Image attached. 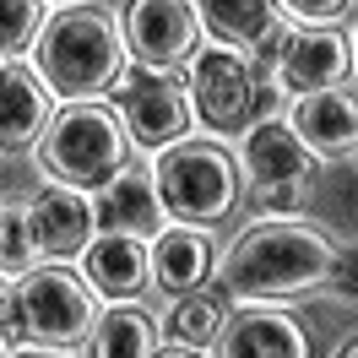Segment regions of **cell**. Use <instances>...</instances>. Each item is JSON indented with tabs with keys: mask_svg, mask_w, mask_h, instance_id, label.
Segmentation results:
<instances>
[{
	"mask_svg": "<svg viewBox=\"0 0 358 358\" xmlns=\"http://www.w3.org/2000/svg\"><path fill=\"white\" fill-rule=\"evenodd\" d=\"M92 358H157V320L141 304H114L87 336Z\"/></svg>",
	"mask_w": 358,
	"mask_h": 358,
	"instance_id": "d6986e66",
	"label": "cell"
},
{
	"mask_svg": "<svg viewBox=\"0 0 358 358\" xmlns=\"http://www.w3.org/2000/svg\"><path fill=\"white\" fill-rule=\"evenodd\" d=\"M38 131H49L44 87H38V76H27L17 60H6V76H0V141H6V152L27 147Z\"/></svg>",
	"mask_w": 358,
	"mask_h": 358,
	"instance_id": "e0dca14e",
	"label": "cell"
},
{
	"mask_svg": "<svg viewBox=\"0 0 358 358\" xmlns=\"http://www.w3.org/2000/svg\"><path fill=\"white\" fill-rule=\"evenodd\" d=\"M27 217H33L38 255H49V261L87 255L98 212H92V201L76 190V185H49V190H38V196H33V206H27Z\"/></svg>",
	"mask_w": 358,
	"mask_h": 358,
	"instance_id": "30bf717a",
	"label": "cell"
},
{
	"mask_svg": "<svg viewBox=\"0 0 358 358\" xmlns=\"http://www.w3.org/2000/svg\"><path fill=\"white\" fill-rule=\"evenodd\" d=\"M11 288H17V310H22L27 336L44 342V348H76L98 326L87 288L66 266H33L22 277H11Z\"/></svg>",
	"mask_w": 358,
	"mask_h": 358,
	"instance_id": "8992f818",
	"label": "cell"
},
{
	"mask_svg": "<svg viewBox=\"0 0 358 358\" xmlns=\"http://www.w3.org/2000/svg\"><path fill=\"white\" fill-rule=\"evenodd\" d=\"M109 103L120 109L136 147H174V136L190 125V98L179 76L157 66H125V76L109 87Z\"/></svg>",
	"mask_w": 358,
	"mask_h": 358,
	"instance_id": "52a82bcc",
	"label": "cell"
},
{
	"mask_svg": "<svg viewBox=\"0 0 358 358\" xmlns=\"http://www.w3.org/2000/svg\"><path fill=\"white\" fill-rule=\"evenodd\" d=\"M336 358H358V331L348 336V342H342V353H336Z\"/></svg>",
	"mask_w": 358,
	"mask_h": 358,
	"instance_id": "f1b7e54d",
	"label": "cell"
},
{
	"mask_svg": "<svg viewBox=\"0 0 358 358\" xmlns=\"http://www.w3.org/2000/svg\"><path fill=\"white\" fill-rule=\"evenodd\" d=\"M217 358H310V331L299 326V315L255 299L228 315L217 336Z\"/></svg>",
	"mask_w": 358,
	"mask_h": 358,
	"instance_id": "9c48e42d",
	"label": "cell"
},
{
	"mask_svg": "<svg viewBox=\"0 0 358 358\" xmlns=\"http://www.w3.org/2000/svg\"><path fill=\"white\" fill-rule=\"evenodd\" d=\"M157 190L174 223H223L228 212L245 196V169L234 163V152H223L217 141H174L157 157Z\"/></svg>",
	"mask_w": 358,
	"mask_h": 358,
	"instance_id": "277c9868",
	"label": "cell"
},
{
	"mask_svg": "<svg viewBox=\"0 0 358 358\" xmlns=\"http://www.w3.org/2000/svg\"><path fill=\"white\" fill-rule=\"evenodd\" d=\"M201 27L228 49H255L277 27V0H196Z\"/></svg>",
	"mask_w": 358,
	"mask_h": 358,
	"instance_id": "ac0fdd59",
	"label": "cell"
},
{
	"mask_svg": "<svg viewBox=\"0 0 358 358\" xmlns=\"http://www.w3.org/2000/svg\"><path fill=\"white\" fill-rule=\"evenodd\" d=\"M331 239L304 223H255L223 255V282L234 299H288L310 293L331 271Z\"/></svg>",
	"mask_w": 358,
	"mask_h": 358,
	"instance_id": "7a4b0ae2",
	"label": "cell"
},
{
	"mask_svg": "<svg viewBox=\"0 0 358 358\" xmlns=\"http://www.w3.org/2000/svg\"><path fill=\"white\" fill-rule=\"evenodd\" d=\"M304 201V185H255V206L261 212H293Z\"/></svg>",
	"mask_w": 358,
	"mask_h": 358,
	"instance_id": "484cf974",
	"label": "cell"
},
{
	"mask_svg": "<svg viewBox=\"0 0 358 358\" xmlns=\"http://www.w3.org/2000/svg\"><path fill=\"white\" fill-rule=\"evenodd\" d=\"M157 358H201L196 348H185V342H174V348H157Z\"/></svg>",
	"mask_w": 358,
	"mask_h": 358,
	"instance_id": "83f0119b",
	"label": "cell"
},
{
	"mask_svg": "<svg viewBox=\"0 0 358 358\" xmlns=\"http://www.w3.org/2000/svg\"><path fill=\"white\" fill-rule=\"evenodd\" d=\"M315 152L304 147V136L293 131V120H255L239 141V169L255 185H304Z\"/></svg>",
	"mask_w": 358,
	"mask_h": 358,
	"instance_id": "8fae6325",
	"label": "cell"
},
{
	"mask_svg": "<svg viewBox=\"0 0 358 358\" xmlns=\"http://www.w3.org/2000/svg\"><path fill=\"white\" fill-rule=\"evenodd\" d=\"M92 212H98V223L103 228H120V234H163V223H169V206H163V190H157V179L136 174V169H125L120 179H109L103 190H98V201H92Z\"/></svg>",
	"mask_w": 358,
	"mask_h": 358,
	"instance_id": "5bb4252c",
	"label": "cell"
},
{
	"mask_svg": "<svg viewBox=\"0 0 358 358\" xmlns=\"http://www.w3.org/2000/svg\"><path fill=\"white\" fill-rule=\"evenodd\" d=\"M288 49H293V27L277 22L266 38L255 44V60H250V66H255V76H261V82H271V76L282 71V60H288Z\"/></svg>",
	"mask_w": 358,
	"mask_h": 358,
	"instance_id": "cb8c5ba5",
	"label": "cell"
},
{
	"mask_svg": "<svg viewBox=\"0 0 358 358\" xmlns=\"http://www.w3.org/2000/svg\"><path fill=\"white\" fill-rule=\"evenodd\" d=\"M82 277L103 299H136L147 288V277H152V250H147L141 234L103 228V239H92L87 255H82Z\"/></svg>",
	"mask_w": 358,
	"mask_h": 358,
	"instance_id": "7c38bea8",
	"label": "cell"
},
{
	"mask_svg": "<svg viewBox=\"0 0 358 358\" xmlns=\"http://www.w3.org/2000/svg\"><path fill=\"white\" fill-rule=\"evenodd\" d=\"M125 152H131V131L98 103H66L49 120V131L38 136V163L44 174H55L60 185H109L125 174Z\"/></svg>",
	"mask_w": 358,
	"mask_h": 358,
	"instance_id": "3957f363",
	"label": "cell"
},
{
	"mask_svg": "<svg viewBox=\"0 0 358 358\" xmlns=\"http://www.w3.org/2000/svg\"><path fill=\"white\" fill-rule=\"evenodd\" d=\"M11 358H66V353H55V348H44V342H38V348H17Z\"/></svg>",
	"mask_w": 358,
	"mask_h": 358,
	"instance_id": "4316f807",
	"label": "cell"
},
{
	"mask_svg": "<svg viewBox=\"0 0 358 358\" xmlns=\"http://www.w3.org/2000/svg\"><path fill=\"white\" fill-rule=\"evenodd\" d=\"M326 293H336L342 304H358V245H342L331 255V271H326Z\"/></svg>",
	"mask_w": 358,
	"mask_h": 358,
	"instance_id": "603a6c76",
	"label": "cell"
},
{
	"mask_svg": "<svg viewBox=\"0 0 358 358\" xmlns=\"http://www.w3.org/2000/svg\"><path fill=\"white\" fill-rule=\"evenodd\" d=\"M212 277V245L201 228H163L152 239V282L163 293H196Z\"/></svg>",
	"mask_w": 358,
	"mask_h": 358,
	"instance_id": "2e32d148",
	"label": "cell"
},
{
	"mask_svg": "<svg viewBox=\"0 0 358 358\" xmlns=\"http://www.w3.org/2000/svg\"><path fill=\"white\" fill-rule=\"evenodd\" d=\"M277 76H282V87L299 92V98L326 92L348 76V44L336 38L331 27H304V33H293V49H288V60H282Z\"/></svg>",
	"mask_w": 358,
	"mask_h": 358,
	"instance_id": "9a60e30c",
	"label": "cell"
},
{
	"mask_svg": "<svg viewBox=\"0 0 358 358\" xmlns=\"http://www.w3.org/2000/svg\"><path fill=\"white\" fill-rule=\"evenodd\" d=\"M228 299H234V293H228L223 282H206V288H196V293H179L174 310H169L174 342H185V348H212V342L223 336L228 315H234Z\"/></svg>",
	"mask_w": 358,
	"mask_h": 358,
	"instance_id": "ffe728a7",
	"label": "cell"
},
{
	"mask_svg": "<svg viewBox=\"0 0 358 358\" xmlns=\"http://www.w3.org/2000/svg\"><path fill=\"white\" fill-rule=\"evenodd\" d=\"M125 49L136 66L174 71L201 55V11L190 0H125Z\"/></svg>",
	"mask_w": 358,
	"mask_h": 358,
	"instance_id": "ba28073f",
	"label": "cell"
},
{
	"mask_svg": "<svg viewBox=\"0 0 358 358\" xmlns=\"http://www.w3.org/2000/svg\"><path fill=\"white\" fill-rule=\"evenodd\" d=\"M293 131L304 136V147L315 157H348L358 147V98L353 92H336V87L299 98Z\"/></svg>",
	"mask_w": 358,
	"mask_h": 358,
	"instance_id": "4fadbf2b",
	"label": "cell"
},
{
	"mask_svg": "<svg viewBox=\"0 0 358 358\" xmlns=\"http://www.w3.org/2000/svg\"><path fill=\"white\" fill-rule=\"evenodd\" d=\"M33 255H38L33 217H27V212H17V206H6V271H11V277L33 271Z\"/></svg>",
	"mask_w": 358,
	"mask_h": 358,
	"instance_id": "7402d4cb",
	"label": "cell"
},
{
	"mask_svg": "<svg viewBox=\"0 0 358 358\" xmlns=\"http://www.w3.org/2000/svg\"><path fill=\"white\" fill-rule=\"evenodd\" d=\"M6 11H0V49H6V60H17L22 49L38 44V0H0Z\"/></svg>",
	"mask_w": 358,
	"mask_h": 358,
	"instance_id": "44dd1931",
	"label": "cell"
},
{
	"mask_svg": "<svg viewBox=\"0 0 358 358\" xmlns=\"http://www.w3.org/2000/svg\"><path fill=\"white\" fill-rule=\"evenodd\" d=\"M125 27L103 6H60L33 44V71L66 103H87L125 76Z\"/></svg>",
	"mask_w": 358,
	"mask_h": 358,
	"instance_id": "6da1fadb",
	"label": "cell"
},
{
	"mask_svg": "<svg viewBox=\"0 0 358 358\" xmlns=\"http://www.w3.org/2000/svg\"><path fill=\"white\" fill-rule=\"evenodd\" d=\"M353 60H358V27H353Z\"/></svg>",
	"mask_w": 358,
	"mask_h": 358,
	"instance_id": "f546056e",
	"label": "cell"
},
{
	"mask_svg": "<svg viewBox=\"0 0 358 358\" xmlns=\"http://www.w3.org/2000/svg\"><path fill=\"white\" fill-rule=\"evenodd\" d=\"M266 103V82L239 49H201L190 60V109L212 136H245Z\"/></svg>",
	"mask_w": 358,
	"mask_h": 358,
	"instance_id": "5b68a950",
	"label": "cell"
},
{
	"mask_svg": "<svg viewBox=\"0 0 358 358\" xmlns=\"http://www.w3.org/2000/svg\"><path fill=\"white\" fill-rule=\"evenodd\" d=\"M299 22H310V27H326V22H342L348 11H353V0H282Z\"/></svg>",
	"mask_w": 358,
	"mask_h": 358,
	"instance_id": "d4e9b609",
	"label": "cell"
}]
</instances>
